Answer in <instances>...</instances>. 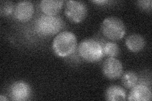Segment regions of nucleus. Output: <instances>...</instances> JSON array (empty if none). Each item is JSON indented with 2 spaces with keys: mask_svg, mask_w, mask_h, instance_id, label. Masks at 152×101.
<instances>
[{
  "mask_svg": "<svg viewBox=\"0 0 152 101\" xmlns=\"http://www.w3.org/2000/svg\"><path fill=\"white\" fill-rule=\"evenodd\" d=\"M78 52L83 60L90 62L99 61L104 56L102 44L92 39H86L80 42L78 46Z\"/></svg>",
  "mask_w": 152,
  "mask_h": 101,
  "instance_id": "7ed1b4c3",
  "label": "nucleus"
},
{
  "mask_svg": "<svg viewBox=\"0 0 152 101\" xmlns=\"http://www.w3.org/2000/svg\"><path fill=\"white\" fill-rule=\"evenodd\" d=\"M7 100L8 99H7V97H4V95H0V100L1 101H4V100Z\"/></svg>",
  "mask_w": 152,
  "mask_h": 101,
  "instance_id": "a211bd4d",
  "label": "nucleus"
},
{
  "mask_svg": "<svg viewBox=\"0 0 152 101\" xmlns=\"http://www.w3.org/2000/svg\"><path fill=\"white\" fill-rule=\"evenodd\" d=\"M129 100L148 101L151 99V92L148 86L139 84H136L131 89L128 96Z\"/></svg>",
  "mask_w": 152,
  "mask_h": 101,
  "instance_id": "1a4fd4ad",
  "label": "nucleus"
},
{
  "mask_svg": "<svg viewBox=\"0 0 152 101\" xmlns=\"http://www.w3.org/2000/svg\"><path fill=\"white\" fill-rule=\"evenodd\" d=\"M65 13L71 21L79 23L84 20L87 15V7L82 1L70 0L66 2Z\"/></svg>",
  "mask_w": 152,
  "mask_h": 101,
  "instance_id": "39448f33",
  "label": "nucleus"
},
{
  "mask_svg": "<svg viewBox=\"0 0 152 101\" xmlns=\"http://www.w3.org/2000/svg\"><path fill=\"white\" fill-rule=\"evenodd\" d=\"M14 5L12 1H1L0 5V13L3 17H7L10 15L14 11Z\"/></svg>",
  "mask_w": 152,
  "mask_h": 101,
  "instance_id": "2eb2a0df",
  "label": "nucleus"
},
{
  "mask_svg": "<svg viewBox=\"0 0 152 101\" xmlns=\"http://www.w3.org/2000/svg\"><path fill=\"white\" fill-rule=\"evenodd\" d=\"M93 2L97 4H103V3H107L108 1H105V0H100V1H98V0H96V1H93Z\"/></svg>",
  "mask_w": 152,
  "mask_h": 101,
  "instance_id": "f3484780",
  "label": "nucleus"
},
{
  "mask_svg": "<svg viewBox=\"0 0 152 101\" xmlns=\"http://www.w3.org/2000/svg\"><path fill=\"white\" fill-rule=\"evenodd\" d=\"M64 3L62 0H42L40 2L39 7L45 15L55 16L60 12Z\"/></svg>",
  "mask_w": 152,
  "mask_h": 101,
  "instance_id": "9d476101",
  "label": "nucleus"
},
{
  "mask_svg": "<svg viewBox=\"0 0 152 101\" xmlns=\"http://www.w3.org/2000/svg\"><path fill=\"white\" fill-rule=\"evenodd\" d=\"M137 3H138L139 6L142 9H150L151 8L152 2L151 1H150V0H148V1H140L137 2Z\"/></svg>",
  "mask_w": 152,
  "mask_h": 101,
  "instance_id": "dca6fc26",
  "label": "nucleus"
},
{
  "mask_svg": "<svg viewBox=\"0 0 152 101\" xmlns=\"http://www.w3.org/2000/svg\"><path fill=\"white\" fill-rule=\"evenodd\" d=\"M102 32L104 37L111 41H118L126 33V27L123 21L116 17H109L102 23Z\"/></svg>",
  "mask_w": 152,
  "mask_h": 101,
  "instance_id": "20e7f679",
  "label": "nucleus"
},
{
  "mask_svg": "<svg viewBox=\"0 0 152 101\" xmlns=\"http://www.w3.org/2000/svg\"><path fill=\"white\" fill-rule=\"evenodd\" d=\"M126 45L131 51L137 52L141 51L145 45L144 38L141 36L133 33L127 37Z\"/></svg>",
  "mask_w": 152,
  "mask_h": 101,
  "instance_id": "9b49d317",
  "label": "nucleus"
},
{
  "mask_svg": "<svg viewBox=\"0 0 152 101\" xmlns=\"http://www.w3.org/2000/svg\"><path fill=\"white\" fill-rule=\"evenodd\" d=\"M138 81V78L134 72L129 71L122 75V84L127 89H132Z\"/></svg>",
  "mask_w": 152,
  "mask_h": 101,
  "instance_id": "ddd939ff",
  "label": "nucleus"
},
{
  "mask_svg": "<svg viewBox=\"0 0 152 101\" xmlns=\"http://www.w3.org/2000/svg\"><path fill=\"white\" fill-rule=\"evenodd\" d=\"M104 75L109 79H117L123 73L122 62L115 57H108L104 61L102 67Z\"/></svg>",
  "mask_w": 152,
  "mask_h": 101,
  "instance_id": "423d86ee",
  "label": "nucleus"
},
{
  "mask_svg": "<svg viewBox=\"0 0 152 101\" xmlns=\"http://www.w3.org/2000/svg\"><path fill=\"white\" fill-rule=\"evenodd\" d=\"M105 99L107 100H125L126 94L125 90L120 86L111 85L107 89Z\"/></svg>",
  "mask_w": 152,
  "mask_h": 101,
  "instance_id": "f8f14e48",
  "label": "nucleus"
},
{
  "mask_svg": "<svg viewBox=\"0 0 152 101\" xmlns=\"http://www.w3.org/2000/svg\"><path fill=\"white\" fill-rule=\"evenodd\" d=\"M64 26V22L58 16L42 15L34 23V28L38 34L42 36H53L59 32Z\"/></svg>",
  "mask_w": 152,
  "mask_h": 101,
  "instance_id": "f03ea898",
  "label": "nucleus"
},
{
  "mask_svg": "<svg viewBox=\"0 0 152 101\" xmlns=\"http://www.w3.org/2000/svg\"><path fill=\"white\" fill-rule=\"evenodd\" d=\"M34 12L33 4L28 1L18 2L14 9V16L18 21L26 22L32 17Z\"/></svg>",
  "mask_w": 152,
  "mask_h": 101,
  "instance_id": "0eeeda50",
  "label": "nucleus"
},
{
  "mask_svg": "<svg viewBox=\"0 0 152 101\" xmlns=\"http://www.w3.org/2000/svg\"><path fill=\"white\" fill-rule=\"evenodd\" d=\"M77 46V39L74 33L69 31H63L54 38L52 48L59 57H65L72 54Z\"/></svg>",
  "mask_w": 152,
  "mask_h": 101,
  "instance_id": "f257e3e1",
  "label": "nucleus"
},
{
  "mask_svg": "<svg viewBox=\"0 0 152 101\" xmlns=\"http://www.w3.org/2000/svg\"><path fill=\"white\" fill-rule=\"evenodd\" d=\"M104 56H107L108 57H115L119 54V47L116 43L113 42H107L102 44Z\"/></svg>",
  "mask_w": 152,
  "mask_h": 101,
  "instance_id": "4468645a",
  "label": "nucleus"
},
{
  "mask_svg": "<svg viewBox=\"0 0 152 101\" xmlns=\"http://www.w3.org/2000/svg\"><path fill=\"white\" fill-rule=\"evenodd\" d=\"M10 94L13 100H26L30 97L31 88L23 81H17L11 86Z\"/></svg>",
  "mask_w": 152,
  "mask_h": 101,
  "instance_id": "6e6552de",
  "label": "nucleus"
}]
</instances>
